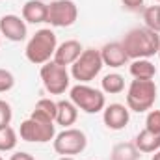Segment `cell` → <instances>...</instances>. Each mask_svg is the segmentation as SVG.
<instances>
[{"mask_svg":"<svg viewBox=\"0 0 160 160\" xmlns=\"http://www.w3.org/2000/svg\"><path fill=\"white\" fill-rule=\"evenodd\" d=\"M151 160H160V149H158V151H155V153H153V157H151Z\"/></svg>","mask_w":160,"mask_h":160,"instance_id":"obj_28","label":"cell"},{"mask_svg":"<svg viewBox=\"0 0 160 160\" xmlns=\"http://www.w3.org/2000/svg\"><path fill=\"white\" fill-rule=\"evenodd\" d=\"M78 118V108L71 101H58V112H56V123L69 128Z\"/></svg>","mask_w":160,"mask_h":160,"instance_id":"obj_16","label":"cell"},{"mask_svg":"<svg viewBox=\"0 0 160 160\" xmlns=\"http://www.w3.org/2000/svg\"><path fill=\"white\" fill-rule=\"evenodd\" d=\"M69 101L86 114H99L104 110L106 106V99H104V93L101 89H95L88 84H77L71 88L69 91Z\"/></svg>","mask_w":160,"mask_h":160,"instance_id":"obj_4","label":"cell"},{"mask_svg":"<svg viewBox=\"0 0 160 160\" xmlns=\"http://www.w3.org/2000/svg\"><path fill=\"white\" fill-rule=\"evenodd\" d=\"M121 4L128 11H140V9H143V0H121Z\"/></svg>","mask_w":160,"mask_h":160,"instance_id":"obj_26","label":"cell"},{"mask_svg":"<svg viewBox=\"0 0 160 160\" xmlns=\"http://www.w3.org/2000/svg\"><path fill=\"white\" fill-rule=\"evenodd\" d=\"M0 160H4V158H2V157H0Z\"/></svg>","mask_w":160,"mask_h":160,"instance_id":"obj_33","label":"cell"},{"mask_svg":"<svg viewBox=\"0 0 160 160\" xmlns=\"http://www.w3.org/2000/svg\"><path fill=\"white\" fill-rule=\"evenodd\" d=\"M0 36H4L6 39L19 43V41L26 39V22L22 17L19 15H4L0 17Z\"/></svg>","mask_w":160,"mask_h":160,"instance_id":"obj_10","label":"cell"},{"mask_svg":"<svg viewBox=\"0 0 160 160\" xmlns=\"http://www.w3.org/2000/svg\"><path fill=\"white\" fill-rule=\"evenodd\" d=\"M134 145L140 153H155L160 149V134H155L147 128H143L136 140H134Z\"/></svg>","mask_w":160,"mask_h":160,"instance_id":"obj_15","label":"cell"},{"mask_svg":"<svg viewBox=\"0 0 160 160\" xmlns=\"http://www.w3.org/2000/svg\"><path fill=\"white\" fill-rule=\"evenodd\" d=\"M11 118H13V112H11L9 102H6V101L0 99V128L2 127H8L11 123Z\"/></svg>","mask_w":160,"mask_h":160,"instance_id":"obj_25","label":"cell"},{"mask_svg":"<svg viewBox=\"0 0 160 160\" xmlns=\"http://www.w3.org/2000/svg\"><path fill=\"white\" fill-rule=\"evenodd\" d=\"M145 128L155 134H160V110H149L145 118Z\"/></svg>","mask_w":160,"mask_h":160,"instance_id":"obj_23","label":"cell"},{"mask_svg":"<svg viewBox=\"0 0 160 160\" xmlns=\"http://www.w3.org/2000/svg\"><path fill=\"white\" fill-rule=\"evenodd\" d=\"M102 121L110 130H123L130 121V110L119 102L108 104L102 110Z\"/></svg>","mask_w":160,"mask_h":160,"instance_id":"obj_11","label":"cell"},{"mask_svg":"<svg viewBox=\"0 0 160 160\" xmlns=\"http://www.w3.org/2000/svg\"><path fill=\"white\" fill-rule=\"evenodd\" d=\"M41 80H43V86L45 89L50 93V95H62L65 93V89H69V84H71V77L67 73V69L63 65H58L56 62H47L41 65Z\"/></svg>","mask_w":160,"mask_h":160,"instance_id":"obj_7","label":"cell"},{"mask_svg":"<svg viewBox=\"0 0 160 160\" xmlns=\"http://www.w3.org/2000/svg\"><path fill=\"white\" fill-rule=\"evenodd\" d=\"M58 48V39L56 34L50 28H41L38 30L26 45V60L34 65H43L54 58V52Z\"/></svg>","mask_w":160,"mask_h":160,"instance_id":"obj_2","label":"cell"},{"mask_svg":"<svg viewBox=\"0 0 160 160\" xmlns=\"http://www.w3.org/2000/svg\"><path fill=\"white\" fill-rule=\"evenodd\" d=\"M56 112H58V102L50 101V99H39L32 110V118L38 119H45V121H54L56 123Z\"/></svg>","mask_w":160,"mask_h":160,"instance_id":"obj_17","label":"cell"},{"mask_svg":"<svg viewBox=\"0 0 160 160\" xmlns=\"http://www.w3.org/2000/svg\"><path fill=\"white\" fill-rule=\"evenodd\" d=\"M15 86V77L11 71L8 69H0V93H6L9 89H13Z\"/></svg>","mask_w":160,"mask_h":160,"instance_id":"obj_24","label":"cell"},{"mask_svg":"<svg viewBox=\"0 0 160 160\" xmlns=\"http://www.w3.org/2000/svg\"><path fill=\"white\" fill-rule=\"evenodd\" d=\"M143 21L145 26L151 28L153 32L160 34V6H149L143 9Z\"/></svg>","mask_w":160,"mask_h":160,"instance_id":"obj_22","label":"cell"},{"mask_svg":"<svg viewBox=\"0 0 160 160\" xmlns=\"http://www.w3.org/2000/svg\"><path fill=\"white\" fill-rule=\"evenodd\" d=\"M54 151L62 157H73V155H80L86 145H88V138L80 128H65L60 134L54 136L52 140Z\"/></svg>","mask_w":160,"mask_h":160,"instance_id":"obj_8","label":"cell"},{"mask_svg":"<svg viewBox=\"0 0 160 160\" xmlns=\"http://www.w3.org/2000/svg\"><path fill=\"white\" fill-rule=\"evenodd\" d=\"M60 160H75V158H73V157H62Z\"/></svg>","mask_w":160,"mask_h":160,"instance_id":"obj_29","label":"cell"},{"mask_svg":"<svg viewBox=\"0 0 160 160\" xmlns=\"http://www.w3.org/2000/svg\"><path fill=\"white\" fill-rule=\"evenodd\" d=\"M17 142H19V140H17V132H15V128H11L9 125L0 128V151H2V153L13 151L15 145H17Z\"/></svg>","mask_w":160,"mask_h":160,"instance_id":"obj_21","label":"cell"},{"mask_svg":"<svg viewBox=\"0 0 160 160\" xmlns=\"http://www.w3.org/2000/svg\"><path fill=\"white\" fill-rule=\"evenodd\" d=\"M82 50H84V48H82L80 41L67 39V41H63L62 45H58V48H56V52H54L52 62H56L58 65H63V67L73 65V63L78 60V56L82 54Z\"/></svg>","mask_w":160,"mask_h":160,"instance_id":"obj_12","label":"cell"},{"mask_svg":"<svg viewBox=\"0 0 160 160\" xmlns=\"http://www.w3.org/2000/svg\"><path fill=\"white\" fill-rule=\"evenodd\" d=\"M101 88H102V93L118 95V93H121L125 89V78L121 75H118V73H108L101 80Z\"/></svg>","mask_w":160,"mask_h":160,"instance_id":"obj_20","label":"cell"},{"mask_svg":"<svg viewBox=\"0 0 160 160\" xmlns=\"http://www.w3.org/2000/svg\"><path fill=\"white\" fill-rule=\"evenodd\" d=\"M104 67L102 58H101V50L97 48H84L78 60L71 65V77L78 80V84H88L95 78L101 69Z\"/></svg>","mask_w":160,"mask_h":160,"instance_id":"obj_5","label":"cell"},{"mask_svg":"<svg viewBox=\"0 0 160 160\" xmlns=\"http://www.w3.org/2000/svg\"><path fill=\"white\" fill-rule=\"evenodd\" d=\"M158 58H160V47H158Z\"/></svg>","mask_w":160,"mask_h":160,"instance_id":"obj_30","label":"cell"},{"mask_svg":"<svg viewBox=\"0 0 160 160\" xmlns=\"http://www.w3.org/2000/svg\"><path fill=\"white\" fill-rule=\"evenodd\" d=\"M155 2H160V0H155Z\"/></svg>","mask_w":160,"mask_h":160,"instance_id":"obj_32","label":"cell"},{"mask_svg":"<svg viewBox=\"0 0 160 160\" xmlns=\"http://www.w3.org/2000/svg\"><path fill=\"white\" fill-rule=\"evenodd\" d=\"M9 160H36L30 153H26V151H15L11 157H9Z\"/></svg>","mask_w":160,"mask_h":160,"instance_id":"obj_27","label":"cell"},{"mask_svg":"<svg viewBox=\"0 0 160 160\" xmlns=\"http://www.w3.org/2000/svg\"><path fill=\"white\" fill-rule=\"evenodd\" d=\"M78 19V8L73 0H54L48 4V17L47 22L56 28L73 26Z\"/></svg>","mask_w":160,"mask_h":160,"instance_id":"obj_9","label":"cell"},{"mask_svg":"<svg viewBox=\"0 0 160 160\" xmlns=\"http://www.w3.org/2000/svg\"><path fill=\"white\" fill-rule=\"evenodd\" d=\"M47 17H48V4H45L41 0H28L22 6V19H24V22L41 24V22H47Z\"/></svg>","mask_w":160,"mask_h":160,"instance_id":"obj_14","label":"cell"},{"mask_svg":"<svg viewBox=\"0 0 160 160\" xmlns=\"http://www.w3.org/2000/svg\"><path fill=\"white\" fill-rule=\"evenodd\" d=\"M19 136L24 142L30 143H47L50 140H54L56 136V125L54 121H45V119H38V118H28L21 123L19 128Z\"/></svg>","mask_w":160,"mask_h":160,"instance_id":"obj_6","label":"cell"},{"mask_svg":"<svg viewBox=\"0 0 160 160\" xmlns=\"http://www.w3.org/2000/svg\"><path fill=\"white\" fill-rule=\"evenodd\" d=\"M101 58H102V63L108 65V67H123L127 62H128V56L123 48V45L114 41V43H106L102 48H101Z\"/></svg>","mask_w":160,"mask_h":160,"instance_id":"obj_13","label":"cell"},{"mask_svg":"<svg viewBox=\"0 0 160 160\" xmlns=\"http://www.w3.org/2000/svg\"><path fill=\"white\" fill-rule=\"evenodd\" d=\"M128 71H130V75H132L134 78H138V80H153L155 75H157L155 65H153L149 60H145V58H142V60H132Z\"/></svg>","mask_w":160,"mask_h":160,"instance_id":"obj_18","label":"cell"},{"mask_svg":"<svg viewBox=\"0 0 160 160\" xmlns=\"http://www.w3.org/2000/svg\"><path fill=\"white\" fill-rule=\"evenodd\" d=\"M0 45H2V36H0Z\"/></svg>","mask_w":160,"mask_h":160,"instance_id":"obj_31","label":"cell"},{"mask_svg":"<svg viewBox=\"0 0 160 160\" xmlns=\"http://www.w3.org/2000/svg\"><path fill=\"white\" fill-rule=\"evenodd\" d=\"M157 101V84L155 80L134 78L127 89V108L132 112H149Z\"/></svg>","mask_w":160,"mask_h":160,"instance_id":"obj_3","label":"cell"},{"mask_svg":"<svg viewBox=\"0 0 160 160\" xmlns=\"http://www.w3.org/2000/svg\"><path fill=\"white\" fill-rule=\"evenodd\" d=\"M140 158V151L136 149L134 142H121L118 145L112 147L110 160H138Z\"/></svg>","mask_w":160,"mask_h":160,"instance_id":"obj_19","label":"cell"},{"mask_svg":"<svg viewBox=\"0 0 160 160\" xmlns=\"http://www.w3.org/2000/svg\"><path fill=\"white\" fill-rule=\"evenodd\" d=\"M121 45H123L128 60H142V58L149 60L151 56L158 54L160 36L147 26H138L125 34Z\"/></svg>","mask_w":160,"mask_h":160,"instance_id":"obj_1","label":"cell"}]
</instances>
